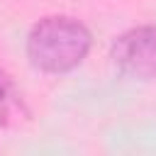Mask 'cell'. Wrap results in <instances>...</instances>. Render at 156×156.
<instances>
[{"label":"cell","instance_id":"cell-1","mask_svg":"<svg viewBox=\"0 0 156 156\" xmlns=\"http://www.w3.org/2000/svg\"><path fill=\"white\" fill-rule=\"evenodd\" d=\"M90 49V32L71 17H46L29 32L27 54L34 66L49 73H66Z\"/></svg>","mask_w":156,"mask_h":156},{"label":"cell","instance_id":"cell-2","mask_svg":"<svg viewBox=\"0 0 156 156\" xmlns=\"http://www.w3.org/2000/svg\"><path fill=\"white\" fill-rule=\"evenodd\" d=\"M112 61L134 78H156V27H136L112 44Z\"/></svg>","mask_w":156,"mask_h":156},{"label":"cell","instance_id":"cell-3","mask_svg":"<svg viewBox=\"0 0 156 156\" xmlns=\"http://www.w3.org/2000/svg\"><path fill=\"white\" fill-rule=\"evenodd\" d=\"M15 110V85L5 71H0V127L10 122V115Z\"/></svg>","mask_w":156,"mask_h":156}]
</instances>
